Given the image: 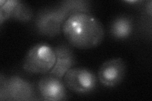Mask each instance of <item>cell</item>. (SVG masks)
I'll return each mask as SVG.
<instances>
[{"instance_id": "obj_1", "label": "cell", "mask_w": 152, "mask_h": 101, "mask_svg": "<svg viewBox=\"0 0 152 101\" xmlns=\"http://www.w3.org/2000/svg\"><path fill=\"white\" fill-rule=\"evenodd\" d=\"M62 33L71 46L86 50L100 44L105 32L102 23L92 14L77 13L65 20Z\"/></svg>"}, {"instance_id": "obj_2", "label": "cell", "mask_w": 152, "mask_h": 101, "mask_svg": "<svg viewBox=\"0 0 152 101\" xmlns=\"http://www.w3.org/2000/svg\"><path fill=\"white\" fill-rule=\"evenodd\" d=\"M56 61L54 47L46 43H37L27 51L22 62V68L27 73L46 75L53 68Z\"/></svg>"}, {"instance_id": "obj_3", "label": "cell", "mask_w": 152, "mask_h": 101, "mask_svg": "<svg viewBox=\"0 0 152 101\" xmlns=\"http://www.w3.org/2000/svg\"><path fill=\"white\" fill-rule=\"evenodd\" d=\"M69 16L58 5L46 7L34 16V31L41 36L53 38L62 33V27Z\"/></svg>"}, {"instance_id": "obj_4", "label": "cell", "mask_w": 152, "mask_h": 101, "mask_svg": "<svg viewBox=\"0 0 152 101\" xmlns=\"http://www.w3.org/2000/svg\"><path fill=\"white\" fill-rule=\"evenodd\" d=\"M37 89L31 81L18 75L4 76L0 79V99L26 101L36 99Z\"/></svg>"}, {"instance_id": "obj_5", "label": "cell", "mask_w": 152, "mask_h": 101, "mask_svg": "<svg viewBox=\"0 0 152 101\" xmlns=\"http://www.w3.org/2000/svg\"><path fill=\"white\" fill-rule=\"evenodd\" d=\"M68 90L78 94H89L96 88L97 76L93 71L84 67L74 66L70 69L63 78Z\"/></svg>"}, {"instance_id": "obj_6", "label": "cell", "mask_w": 152, "mask_h": 101, "mask_svg": "<svg viewBox=\"0 0 152 101\" xmlns=\"http://www.w3.org/2000/svg\"><path fill=\"white\" fill-rule=\"evenodd\" d=\"M127 65L121 57L112 58L104 61L99 67L97 73L98 80L106 87L112 88L119 85L124 79Z\"/></svg>"}, {"instance_id": "obj_7", "label": "cell", "mask_w": 152, "mask_h": 101, "mask_svg": "<svg viewBox=\"0 0 152 101\" xmlns=\"http://www.w3.org/2000/svg\"><path fill=\"white\" fill-rule=\"evenodd\" d=\"M36 89L41 100L60 101L65 100L68 97V89L63 80L48 73L38 81Z\"/></svg>"}, {"instance_id": "obj_8", "label": "cell", "mask_w": 152, "mask_h": 101, "mask_svg": "<svg viewBox=\"0 0 152 101\" xmlns=\"http://www.w3.org/2000/svg\"><path fill=\"white\" fill-rule=\"evenodd\" d=\"M31 7L20 0H1L0 1V23L12 19L22 23H27L34 19Z\"/></svg>"}, {"instance_id": "obj_9", "label": "cell", "mask_w": 152, "mask_h": 101, "mask_svg": "<svg viewBox=\"0 0 152 101\" xmlns=\"http://www.w3.org/2000/svg\"><path fill=\"white\" fill-rule=\"evenodd\" d=\"M68 43H61L54 47L56 61L53 68L48 74L63 80L65 75L70 69L75 66L76 60L73 49Z\"/></svg>"}, {"instance_id": "obj_10", "label": "cell", "mask_w": 152, "mask_h": 101, "mask_svg": "<svg viewBox=\"0 0 152 101\" xmlns=\"http://www.w3.org/2000/svg\"><path fill=\"white\" fill-rule=\"evenodd\" d=\"M136 31V23L131 16L122 15L116 17L111 22L108 32L113 39L125 41L130 39Z\"/></svg>"}, {"instance_id": "obj_11", "label": "cell", "mask_w": 152, "mask_h": 101, "mask_svg": "<svg viewBox=\"0 0 152 101\" xmlns=\"http://www.w3.org/2000/svg\"><path fill=\"white\" fill-rule=\"evenodd\" d=\"M152 1L151 0L143 1L141 4L140 18L138 24L139 31L141 34L146 36L150 39L151 37Z\"/></svg>"}, {"instance_id": "obj_12", "label": "cell", "mask_w": 152, "mask_h": 101, "mask_svg": "<svg viewBox=\"0 0 152 101\" xmlns=\"http://www.w3.org/2000/svg\"><path fill=\"white\" fill-rule=\"evenodd\" d=\"M58 6L69 17L77 13L91 14V3L86 0H65L60 2Z\"/></svg>"}]
</instances>
